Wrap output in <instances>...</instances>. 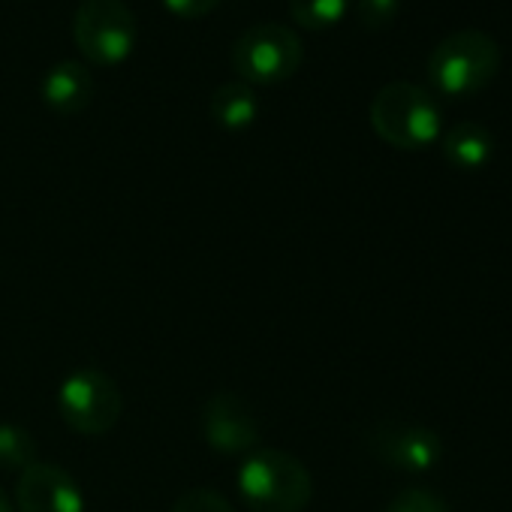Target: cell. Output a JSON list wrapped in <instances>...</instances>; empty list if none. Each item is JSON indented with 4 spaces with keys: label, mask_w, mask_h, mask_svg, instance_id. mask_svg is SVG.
Masks as SVG:
<instances>
[{
    "label": "cell",
    "mask_w": 512,
    "mask_h": 512,
    "mask_svg": "<svg viewBox=\"0 0 512 512\" xmlns=\"http://www.w3.org/2000/svg\"><path fill=\"white\" fill-rule=\"evenodd\" d=\"M43 103L58 115H82L94 100V76L79 61H58L43 79Z\"/></svg>",
    "instance_id": "30bf717a"
},
{
    "label": "cell",
    "mask_w": 512,
    "mask_h": 512,
    "mask_svg": "<svg viewBox=\"0 0 512 512\" xmlns=\"http://www.w3.org/2000/svg\"><path fill=\"white\" fill-rule=\"evenodd\" d=\"M0 512H16L13 503H10V497H7L4 491H0Z\"/></svg>",
    "instance_id": "d6986e66"
},
{
    "label": "cell",
    "mask_w": 512,
    "mask_h": 512,
    "mask_svg": "<svg viewBox=\"0 0 512 512\" xmlns=\"http://www.w3.org/2000/svg\"><path fill=\"white\" fill-rule=\"evenodd\" d=\"M302 61H305L302 40L290 28L275 22L247 28L232 46V70L250 88L284 85L299 73Z\"/></svg>",
    "instance_id": "277c9868"
},
{
    "label": "cell",
    "mask_w": 512,
    "mask_h": 512,
    "mask_svg": "<svg viewBox=\"0 0 512 512\" xmlns=\"http://www.w3.org/2000/svg\"><path fill=\"white\" fill-rule=\"evenodd\" d=\"M350 10V0H290V13L305 31L335 28Z\"/></svg>",
    "instance_id": "5bb4252c"
},
{
    "label": "cell",
    "mask_w": 512,
    "mask_h": 512,
    "mask_svg": "<svg viewBox=\"0 0 512 512\" xmlns=\"http://www.w3.org/2000/svg\"><path fill=\"white\" fill-rule=\"evenodd\" d=\"M383 512H449V506L428 488H404L386 503Z\"/></svg>",
    "instance_id": "9a60e30c"
},
{
    "label": "cell",
    "mask_w": 512,
    "mask_h": 512,
    "mask_svg": "<svg viewBox=\"0 0 512 512\" xmlns=\"http://www.w3.org/2000/svg\"><path fill=\"white\" fill-rule=\"evenodd\" d=\"M235 485L250 512H305L314 497L311 470L284 449L250 452L238 464Z\"/></svg>",
    "instance_id": "6da1fadb"
},
{
    "label": "cell",
    "mask_w": 512,
    "mask_h": 512,
    "mask_svg": "<svg viewBox=\"0 0 512 512\" xmlns=\"http://www.w3.org/2000/svg\"><path fill=\"white\" fill-rule=\"evenodd\" d=\"M401 10V0H359L356 4V16L362 22V28L368 31H383L395 22Z\"/></svg>",
    "instance_id": "e0dca14e"
},
{
    "label": "cell",
    "mask_w": 512,
    "mask_h": 512,
    "mask_svg": "<svg viewBox=\"0 0 512 512\" xmlns=\"http://www.w3.org/2000/svg\"><path fill=\"white\" fill-rule=\"evenodd\" d=\"M374 133L398 151H422L443 136V115L434 97L413 82H389L371 100Z\"/></svg>",
    "instance_id": "7a4b0ae2"
},
{
    "label": "cell",
    "mask_w": 512,
    "mask_h": 512,
    "mask_svg": "<svg viewBox=\"0 0 512 512\" xmlns=\"http://www.w3.org/2000/svg\"><path fill=\"white\" fill-rule=\"evenodd\" d=\"M202 437L220 455H250L260 443V422L235 392H214L202 407Z\"/></svg>",
    "instance_id": "52a82bcc"
},
{
    "label": "cell",
    "mask_w": 512,
    "mask_h": 512,
    "mask_svg": "<svg viewBox=\"0 0 512 512\" xmlns=\"http://www.w3.org/2000/svg\"><path fill=\"white\" fill-rule=\"evenodd\" d=\"M169 512H235V509H232V503H229L220 491L199 485V488L184 491V494L172 503Z\"/></svg>",
    "instance_id": "2e32d148"
},
{
    "label": "cell",
    "mask_w": 512,
    "mask_h": 512,
    "mask_svg": "<svg viewBox=\"0 0 512 512\" xmlns=\"http://www.w3.org/2000/svg\"><path fill=\"white\" fill-rule=\"evenodd\" d=\"M211 118L226 133H244L260 118V97L247 82H226L211 94Z\"/></svg>",
    "instance_id": "7c38bea8"
},
{
    "label": "cell",
    "mask_w": 512,
    "mask_h": 512,
    "mask_svg": "<svg viewBox=\"0 0 512 512\" xmlns=\"http://www.w3.org/2000/svg\"><path fill=\"white\" fill-rule=\"evenodd\" d=\"M220 0H163V7L178 19H205Z\"/></svg>",
    "instance_id": "ac0fdd59"
},
{
    "label": "cell",
    "mask_w": 512,
    "mask_h": 512,
    "mask_svg": "<svg viewBox=\"0 0 512 512\" xmlns=\"http://www.w3.org/2000/svg\"><path fill=\"white\" fill-rule=\"evenodd\" d=\"M503 52L485 31L464 28L443 37L428 58V82L446 97H473L500 73Z\"/></svg>",
    "instance_id": "3957f363"
},
{
    "label": "cell",
    "mask_w": 512,
    "mask_h": 512,
    "mask_svg": "<svg viewBox=\"0 0 512 512\" xmlns=\"http://www.w3.org/2000/svg\"><path fill=\"white\" fill-rule=\"evenodd\" d=\"M55 401L67 428L82 437L109 434L124 413V395L118 383L100 368H79L64 377Z\"/></svg>",
    "instance_id": "8992f818"
},
{
    "label": "cell",
    "mask_w": 512,
    "mask_h": 512,
    "mask_svg": "<svg viewBox=\"0 0 512 512\" xmlns=\"http://www.w3.org/2000/svg\"><path fill=\"white\" fill-rule=\"evenodd\" d=\"M16 509L19 512H85V494L64 467L34 461L28 470L19 473Z\"/></svg>",
    "instance_id": "9c48e42d"
},
{
    "label": "cell",
    "mask_w": 512,
    "mask_h": 512,
    "mask_svg": "<svg viewBox=\"0 0 512 512\" xmlns=\"http://www.w3.org/2000/svg\"><path fill=\"white\" fill-rule=\"evenodd\" d=\"M371 452L392 470L428 473L443 458V440L437 431L404 422H383L368 437Z\"/></svg>",
    "instance_id": "ba28073f"
},
{
    "label": "cell",
    "mask_w": 512,
    "mask_h": 512,
    "mask_svg": "<svg viewBox=\"0 0 512 512\" xmlns=\"http://www.w3.org/2000/svg\"><path fill=\"white\" fill-rule=\"evenodd\" d=\"M37 461V440L28 428L0 422V470H28Z\"/></svg>",
    "instance_id": "4fadbf2b"
},
{
    "label": "cell",
    "mask_w": 512,
    "mask_h": 512,
    "mask_svg": "<svg viewBox=\"0 0 512 512\" xmlns=\"http://www.w3.org/2000/svg\"><path fill=\"white\" fill-rule=\"evenodd\" d=\"M136 16L124 0H82L73 16V40L88 64L121 67L136 49Z\"/></svg>",
    "instance_id": "5b68a950"
},
{
    "label": "cell",
    "mask_w": 512,
    "mask_h": 512,
    "mask_svg": "<svg viewBox=\"0 0 512 512\" xmlns=\"http://www.w3.org/2000/svg\"><path fill=\"white\" fill-rule=\"evenodd\" d=\"M440 148L449 166L458 172H479L494 157V136L479 121H458L440 136Z\"/></svg>",
    "instance_id": "8fae6325"
}]
</instances>
